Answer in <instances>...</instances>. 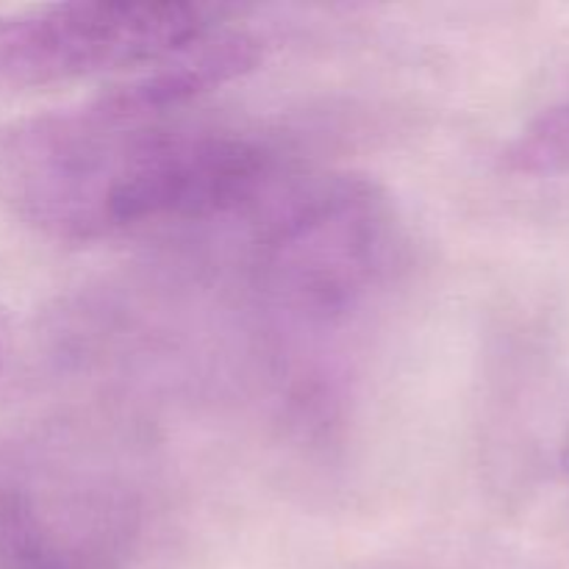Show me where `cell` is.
Returning a JSON list of instances; mask_svg holds the SVG:
<instances>
[{
	"instance_id": "obj_1",
	"label": "cell",
	"mask_w": 569,
	"mask_h": 569,
	"mask_svg": "<svg viewBox=\"0 0 569 569\" xmlns=\"http://www.w3.org/2000/svg\"><path fill=\"white\" fill-rule=\"evenodd\" d=\"M276 150L209 122L120 120L87 103L0 128V198L44 239L100 242L248 206Z\"/></svg>"
},
{
	"instance_id": "obj_2",
	"label": "cell",
	"mask_w": 569,
	"mask_h": 569,
	"mask_svg": "<svg viewBox=\"0 0 569 569\" xmlns=\"http://www.w3.org/2000/svg\"><path fill=\"white\" fill-rule=\"evenodd\" d=\"M403 250L392 198L361 176L298 189L272 214L256 253L267 311L289 333L331 337L383 292Z\"/></svg>"
},
{
	"instance_id": "obj_3",
	"label": "cell",
	"mask_w": 569,
	"mask_h": 569,
	"mask_svg": "<svg viewBox=\"0 0 569 569\" xmlns=\"http://www.w3.org/2000/svg\"><path fill=\"white\" fill-rule=\"evenodd\" d=\"M222 20L200 3L70 0L0 14V83L50 87L128 76L176 53Z\"/></svg>"
},
{
	"instance_id": "obj_4",
	"label": "cell",
	"mask_w": 569,
	"mask_h": 569,
	"mask_svg": "<svg viewBox=\"0 0 569 569\" xmlns=\"http://www.w3.org/2000/svg\"><path fill=\"white\" fill-rule=\"evenodd\" d=\"M261 53L256 33L220 20L176 53L122 76L89 103L120 120H167L203 94L248 76Z\"/></svg>"
},
{
	"instance_id": "obj_5",
	"label": "cell",
	"mask_w": 569,
	"mask_h": 569,
	"mask_svg": "<svg viewBox=\"0 0 569 569\" xmlns=\"http://www.w3.org/2000/svg\"><path fill=\"white\" fill-rule=\"evenodd\" d=\"M503 164L515 176H569V98L539 111L509 142Z\"/></svg>"
},
{
	"instance_id": "obj_6",
	"label": "cell",
	"mask_w": 569,
	"mask_h": 569,
	"mask_svg": "<svg viewBox=\"0 0 569 569\" xmlns=\"http://www.w3.org/2000/svg\"><path fill=\"white\" fill-rule=\"evenodd\" d=\"M14 470H17V461L11 459L6 450H0V506H3L6 489H9L11 478H14Z\"/></svg>"
},
{
	"instance_id": "obj_7",
	"label": "cell",
	"mask_w": 569,
	"mask_h": 569,
	"mask_svg": "<svg viewBox=\"0 0 569 569\" xmlns=\"http://www.w3.org/2000/svg\"><path fill=\"white\" fill-rule=\"evenodd\" d=\"M3 361H6V348H3V337H0V370H3Z\"/></svg>"
}]
</instances>
